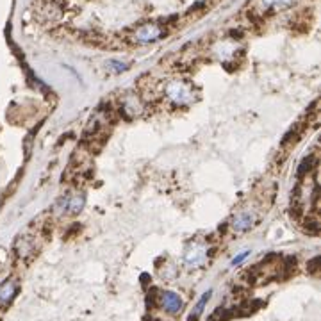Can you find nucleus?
Masks as SVG:
<instances>
[{
    "label": "nucleus",
    "mask_w": 321,
    "mask_h": 321,
    "mask_svg": "<svg viewBox=\"0 0 321 321\" xmlns=\"http://www.w3.org/2000/svg\"><path fill=\"white\" fill-rule=\"evenodd\" d=\"M314 164H316V161H314V157H309V159H303V163L300 164V168H298V177H303L305 173H309L312 168H314Z\"/></svg>",
    "instance_id": "9"
},
{
    "label": "nucleus",
    "mask_w": 321,
    "mask_h": 321,
    "mask_svg": "<svg viewBox=\"0 0 321 321\" xmlns=\"http://www.w3.org/2000/svg\"><path fill=\"white\" fill-rule=\"evenodd\" d=\"M205 261V250L198 247H193L188 253H186V262L189 266H200Z\"/></svg>",
    "instance_id": "5"
},
{
    "label": "nucleus",
    "mask_w": 321,
    "mask_h": 321,
    "mask_svg": "<svg viewBox=\"0 0 321 321\" xmlns=\"http://www.w3.org/2000/svg\"><path fill=\"white\" fill-rule=\"evenodd\" d=\"M248 255V252H243V253H239L237 257H234V261H232V266H237V264H241L243 262V259Z\"/></svg>",
    "instance_id": "12"
},
{
    "label": "nucleus",
    "mask_w": 321,
    "mask_h": 321,
    "mask_svg": "<svg viewBox=\"0 0 321 321\" xmlns=\"http://www.w3.org/2000/svg\"><path fill=\"white\" fill-rule=\"evenodd\" d=\"M82 205H84V197H75L74 200H68V203H66V207H68V211L72 214L79 213Z\"/></svg>",
    "instance_id": "8"
},
{
    "label": "nucleus",
    "mask_w": 321,
    "mask_h": 321,
    "mask_svg": "<svg viewBox=\"0 0 321 321\" xmlns=\"http://www.w3.org/2000/svg\"><path fill=\"white\" fill-rule=\"evenodd\" d=\"M166 93H168V97L175 104H188L189 100H191V91L182 82H172L166 88Z\"/></svg>",
    "instance_id": "1"
},
{
    "label": "nucleus",
    "mask_w": 321,
    "mask_h": 321,
    "mask_svg": "<svg viewBox=\"0 0 321 321\" xmlns=\"http://www.w3.org/2000/svg\"><path fill=\"white\" fill-rule=\"evenodd\" d=\"M252 225H253V216L250 213L239 214V216L234 218L232 222V227L236 232H247V230H250Z\"/></svg>",
    "instance_id": "4"
},
{
    "label": "nucleus",
    "mask_w": 321,
    "mask_h": 321,
    "mask_svg": "<svg viewBox=\"0 0 321 321\" xmlns=\"http://www.w3.org/2000/svg\"><path fill=\"white\" fill-rule=\"evenodd\" d=\"M211 295H213V291L203 293L202 298L198 300V303H197V305H195V309H193V311H191V314H189V320H188V321H198V318L202 316L203 307H205V303H207V301H209V298H211Z\"/></svg>",
    "instance_id": "6"
},
{
    "label": "nucleus",
    "mask_w": 321,
    "mask_h": 321,
    "mask_svg": "<svg viewBox=\"0 0 321 321\" xmlns=\"http://www.w3.org/2000/svg\"><path fill=\"white\" fill-rule=\"evenodd\" d=\"M161 34H163V30L159 29L157 25H145V27H141V29L136 32V40H138L139 43H150V41L159 40Z\"/></svg>",
    "instance_id": "3"
},
{
    "label": "nucleus",
    "mask_w": 321,
    "mask_h": 321,
    "mask_svg": "<svg viewBox=\"0 0 321 321\" xmlns=\"http://www.w3.org/2000/svg\"><path fill=\"white\" fill-rule=\"evenodd\" d=\"M264 5H289L293 0H262Z\"/></svg>",
    "instance_id": "11"
},
{
    "label": "nucleus",
    "mask_w": 321,
    "mask_h": 321,
    "mask_svg": "<svg viewBox=\"0 0 321 321\" xmlns=\"http://www.w3.org/2000/svg\"><path fill=\"white\" fill-rule=\"evenodd\" d=\"M161 303H163L164 311H168L170 314H177L182 309V298L173 291H164L161 295Z\"/></svg>",
    "instance_id": "2"
},
{
    "label": "nucleus",
    "mask_w": 321,
    "mask_h": 321,
    "mask_svg": "<svg viewBox=\"0 0 321 321\" xmlns=\"http://www.w3.org/2000/svg\"><path fill=\"white\" fill-rule=\"evenodd\" d=\"M16 293V287L13 282H4L2 286H0V301H9L11 298L15 296Z\"/></svg>",
    "instance_id": "7"
},
{
    "label": "nucleus",
    "mask_w": 321,
    "mask_h": 321,
    "mask_svg": "<svg viewBox=\"0 0 321 321\" xmlns=\"http://www.w3.org/2000/svg\"><path fill=\"white\" fill-rule=\"evenodd\" d=\"M318 262H320V259H318V257H316V259H312L311 266H309V270H311L312 273H316V272H318V270H316V268H318Z\"/></svg>",
    "instance_id": "13"
},
{
    "label": "nucleus",
    "mask_w": 321,
    "mask_h": 321,
    "mask_svg": "<svg viewBox=\"0 0 321 321\" xmlns=\"http://www.w3.org/2000/svg\"><path fill=\"white\" fill-rule=\"evenodd\" d=\"M109 66L114 70V72H123V70H127L128 66L127 64H123V63H118V61H109Z\"/></svg>",
    "instance_id": "10"
}]
</instances>
